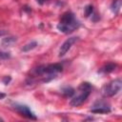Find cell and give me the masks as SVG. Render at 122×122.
Wrapping results in <instances>:
<instances>
[{
  "label": "cell",
  "instance_id": "cell-1",
  "mask_svg": "<svg viewBox=\"0 0 122 122\" xmlns=\"http://www.w3.org/2000/svg\"><path fill=\"white\" fill-rule=\"evenodd\" d=\"M79 27H80V22L75 18L74 14L71 11L65 12L61 16L60 21L57 24L58 30L63 33H66V34L74 31Z\"/></svg>",
  "mask_w": 122,
  "mask_h": 122
},
{
  "label": "cell",
  "instance_id": "cell-2",
  "mask_svg": "<svg viewBox=\"0 0 122 122\" xmlns=\"http://www.w3.org/2000/svg\"><path fill=\"white\" fill-rule=\"evenodd\" d=\"M91 92H92V86L90 83L88 82L81 83L76 91V93L74 92V94L72 95V98L71 99V102H70L71 106L78 107L81 104H83L91 94Z\"/></svg>",
  "mask_w": 122,
  "mask_h": 122
},
{
  "label": "cell",
  "instance_id": "cell-3",
  "mask_svg": "<svg viewBox=\"0 0 122 122\" xmlns=\"http://www.w3.org/2000/svg\"><path fill=\"white\" fill-rule=\"evenodd\" d=\"M63 67L60 64H50V65H42L39 66L38 68H36L33 72L35 75H39V76H44L47 75L46 77H51L53 78L58 72L62 71Z\"/></svg>",
  "mask_w": 122,
  "mask_h": 122
},
{
  "label": "cell",
  "instance_id": "cell-4",
  "mask_svg": "<svg viewBox=\"0 0 122 122\" xmlns=\"http://www.w3.org/2000/svg\"><path fill=\"white\" fill-rule=\"evenodd\" d=\"M121 87H122V81H121V79L117 78V79H114V80L109 82L108 84L104 85L102 87L101 92L105 97H112L120 92Z\"/></svg>",
  "mask_w": 122,
  "mask_h": 122
},
{
  "label": "cell",
  "instance_id": "cell-5",
  "mask_svg": "<svg viewBox=\"0 0 122 122\" xmlns=\"http://www.w3.org/2000/svg\"><path fill=\"white\" fill-rule=\"evenodd\" d=\"M13 109L18 112L20 113L21 115L29 118V119H32V120H35L36 119V116L33 114V112L30 110V108L26 105H22V104H13Z\"/></svg>",
  "mask_w": 122,
  "mask_h": 122
},
{
  "label": "cell",
  "instance_id": "cell-6",
  "mask_svg": "<svg viewBox=\"0 0 122 122\" xmlns=\"http://www.w3.org/2000/svg\"><path fill=\"white\" fill-rule=\"evenodd\" d=\"M78 40V37H70V38H68L62 45H61V47H60V49H59V56L61 57V56H64L68 51H69V50L71 48V46L76 42Z\"/></svg>",
  "mask_w": 122,
  "mask_h": 122
},
{
  "label": "cell",
  "instance_id": "cell-7",
  "mask_svg": "<svg viewBox=\"0 0 122 122\" xmlns=\"http://www.w3.org/2000/svg\"><path fill=\"white\" fill-rule=\"evenodd\" d=\"M91 112L93 113H108L111 112V108L104 102H97L91 109Z\"/></svg>",
  "mask_w": 122,
  "mask_h": 122
},
{
  "label": "cell",
  "instance_id": "cell-8",
  "mask_svg": "<svg viewBox=\"0 0 122 122\" xmlns=\"http://www.w3.org/2000/svg\"><path fill=\"white\" fill-rule=\"evenodd\" d=\"M116 67H117V65L114 63H108V64L104 65L101 69H99L98 72L99 73H110V72L113 71L116 69Z\"/></svg>",
  "mask_w": 122,
  "mask_h": 122
},
{
  "label": "cell",
  "instance_id": "cell-9",
  "mask_svg": "<svg viewBox=\"0 0 122 122\" xmlns=\"http://www.w3.org/2000/svg\"><path fill=\"white\" fill-rule=\"evenodd\" d=\"M121 5H122V1L121 0H113L111 4V10L116 15L119 13L120 9H121Z\"/></svg>",
  "mask_w": 122,
  "mask_h": 122
},
{
  "label": "cell",
  "instance_id": "cell-10",
  "mask_svg": "<svg viewBox=\"0 0 122 122\" xmlns=\"http://www.w3.org/2000/svg\"><path fill=\"white\" fill-rule=\"evenodd\" d=\"M16 41H17V38L16 37H14V36H9V37L4 38L2 40V42H1V44L4 47H10V46L13 45Z\"/></svg>",
  "mask_w": 122,
  "mask_h": 122
},
{
  "label": "cell",
  "instance_id": "cell-11",
  "mask_svg": "<svg viewBox=\"0 0 122 122\" xmlns=\"http://www.w3.org/2000/svg\"><path fill=\"white\" fill-rule=\"evenodd\" d=\"M37 42L36 41H31V42H30V43H28V44H26L23 48H22V51H24V52H28V51H30L31 50H33V49H35L36 47H37Z\"/></svg>",
  "mask_w": 122,
  "mask_h": 122
},
{
  "label": "cell",
  "instance_id": "cell-12",
  "mask_svg": "<svg viewBox=\"0 0 122 122\" xmlns=\"http://www.w3.org/2000/svg\"><path fill=\"white\" fill-rule=\"evenodd\" d=\"M74 92H75V91L71 87H65L62 89V93L66 97H71L74 94Z\"/></svg>",
  "mask_w": 122,
  "mask_h": 122
},
{
  "label": "cell",
  "instance_id": "cell-13",
  "mask_svg": "<svg viewBox=\"0 0 122 122\" xmlns=\"http://www.w3.org/2000/svg\"><path fill=\"white\" fill-rule=\"evenodd\" d=\"M92 13H93V7L92 5H88V6H86L84 8V15L86 17L91 16Z\"/></svg>",
  "mask_w": 122,
  "mask_h": 122
},
{
  "label": "cell",
  "instance_id": "cell-14",
  "mask_svg": "<svg viewBox=\"0 0 122 122\" xmlns=\"http://www.w3.org/2000/svg\"><path fill=\"white\" fill-rule=\"evenodd\" d=\"M10 58V52L7 51H0V60H7Z\"/></svg>",
  "mask_w": 122,
  "mask_h": 122
},
{
  "label": "cell",
  "instance_id": "cell-15",
  "mask_svg": "<svg viewBox=\"0 0 122 122\" xmlns=\"http://www.w3.org/2000/svg\"><path fill=\"white\" fill-rule=\"evenodd\" d=\"M3 81H4V84H5V85H8V84H9V82L10 81V76H9V77H8V76H6V77L3 79Z\"/></svg>",
  "mask_w": 122,
  "mask_h": 122
},
{
  "label": "cell",
  "instance_id": "cell-16",
  "mask_svg": "<svg viewBox=\"0 0 122 122\" xmlns=\"http://www.w3.org/2000/svg\"><path fill=\"white\" fill-rule=\"evenodd\" d=\"M5 34H7V30H0V36H3V35H5Z\"/></svg>",
  "mask_w": 122,
  "mask_h": 122
},
{
  "label": "cell",
  "instance_id": "cell-17",
  "mask_svg": "<svg viewBox=\"0 0 122 122\" xmlns=\"http://www.w3.org/2000/svg\"><path fill=\"white\" fill-rule=\"evenodd\" d=\"M5 96H6V94L4 92H0V99H3Z\"/></svg>",
  "mask_w": 122,
  "mask_h": 122
},
{
  "label": "cell",
  "instance_id": "cell-18",
  "mask_svg": "<svg viewBox=\"0 0 122 122\" xmlns=\"http://www.w3.org/2000/svg\"><path fill=\"white\" fill-rule=\"evenodd\" d=\"M44 1H47V0H37V2H39L40 4H43V3H44Z\"/></svg>",
  "mask_w": 122,
  "mask_h": 122
}]
</instances>
